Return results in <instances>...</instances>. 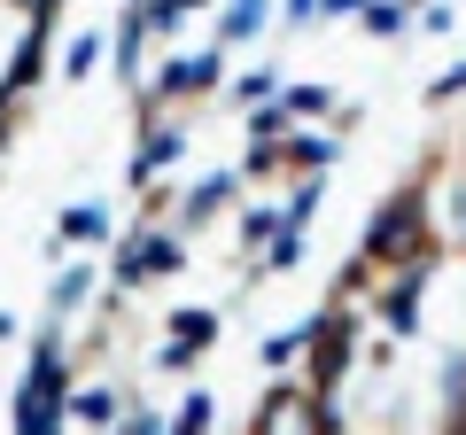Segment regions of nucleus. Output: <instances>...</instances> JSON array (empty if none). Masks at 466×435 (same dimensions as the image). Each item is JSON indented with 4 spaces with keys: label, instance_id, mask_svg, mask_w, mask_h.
Segmentation results:
<instances>
[{
    "label": "nucleus",
    "instance_id": "9d476101",
    "mask_svg": "<svg viewBox=\"0 0 466 435\" xmlns=\"http://www.w3.org/2000/svg\"><path fill=\"white\" fill-rule=\"evenodd\" d=\"M70 428H94V435H109V428H116V389H109V381H94V389H70Z\"/></svg>",
    "mask_w": 466,
    "mask_h": 435
},
{
    "label": "nucleus",
    "instance_id": "4468645a",
    "mask_svg": "<svg viewBox=\"0 0 466 435\" xmlns=\"http://www.w3.org/2000/svg\"><path fill=\"white\" fill-rule=\"evenodd\" d=\"M280 24H296V32H319V0H280Z\"/></svg>",
    "mask_w": 466,
    "mask_h": 435
},
{
    "label": "nucleus",
    "instance_id": "7ed1b4c3",
    "mask_svg": "<svg viewBox=\"0 0 466 435\" xmlns=\"http://www.w3.org/2000/svg\"><path fill=\"white\" fill-rule=\"evenodd\" d=\"M109 202L101 195H78V202H63V210H55V257H94L101 241H109Z\"/></svg>",
    "mask_w": 466,
    "mask_h": 435
},
{
    "label": "nucleus",
    "instance_id": "ddd939ff",
    "mask_svg": "<svg viewBox=\"0 0 466 435\" xmlns=\"http://www.w3.org/2000/svg\"><path fill=\"white\" fill-rule=\"evenodd\" d=\"M459 94H466V55H459V63H451V70H443V78H435V86H428V101H459Z\"/></svg>",
    "mask_w": 466,
    "mask_h": 435
},
{
    "label": "nucleus",
    "instance_id": "0eeeda50",
    "mask_svg": "<svg viewBox=\"0 0 466 435\" xmlns=\"http://www.w3.org/2000/svg\"><path fill=\"white\" fill-rule=\"evenodd\" d=\"M101 55H109V32H94V24H86V32H70L63 39V47H55V78H63V86H86V78H94V70H101Z\"/></svg>",
    "mask_w": 466,
    "mask_h": 435
},
{
    "label": "nucleus",
    "instance_id": "2eb2a0df",
    "mask_svg": "<svg viewBox=\"0 0 466 435\" xmlns=\"http://www.w3.org/2000/svg\"><path fill=\"white\" fill-rule=\"evenodd\" d=\"M358 8L366 0H319V24H358Z\"/></svg>",
    "mask_w": 466,
    "mask_h": 435
},
{
    "label": "nucleus",
    "instance_id": "f03ea898",
    "mask_svg": "<svg viewBox=\"0 0 466 435\" xmlns=\"http://www.w3.org/2000/svg\"><path fill=\"white\" fill-rule=\"evenodd\" d=\"M171 272H187V234L179 226H148V234H133L116 249L109 280L116 288H156V280H171Z\"/></svg>",
    "mask_w": 466,
    "mask_h": 435
},
{
    "label": "nucleus",
    "instance_id": "39448f33",
    "mask_svg": "<svg viewBox=\"0 0 466 435\" xmlns=\"http://www.w3.org/2000/svg\"><path fill=\"white\" fill-rule=\"evenodd\" d=\"M272 24H280V0H218V47H249V39H265Z\"/></svg>",
    "mask_w": 466,
    "mask_h": 435
},
{
    "label": "nucleus",
    "instance_id": "9b49d317",
    "mask_svg": "<svg viewBox=\"0 0 466 435\" xmlns=\"http://www.w3.org/2000/svg\"><path fill=\"white\" fill-rule=\"evenodd\" d=\"M358 32L366 39H404L412 32V0H366L358 8Z\"/></svg>",
    "mask_w": 466,
    "mask_h": 435
},
{
    "label": "nucleus",
    "instance_id": "1a4fd4ad",
    "mask_svg": "<svg viewBox=\"0 0 466 435\" xmlns=\"http://www.w3.org/2000/svg\"><path fill=\"white\" fill-rule=\"evenodd\" d=\"M280 70H272V63H249V70H226V94L233 101H241V109H272V101H280Z\"/></svg>",
    "mask_w": 466,
    "mask_h": 435
},
{
    "label": "nucleus",
    "instance_id": "423d86ee",
    "mask_svg": "<svg viewBox=\"0 0 466 435\" xmlns=\"http://www.w3.org/2000/svg\"><path fill=\"white\" fill-rule=\"evenodd\" d=\"M233 195H241V171H210V179H195L179 195V234H202L218 210H233Z\"/></svg>",
    "mask_w": 466,
    "mask_h": 435
},
{
    "label": "nucleus",
    "instance_id": "dca6fc26",
    "mask_svg": "<svg viewBox=\"0 0 466 435\" xmlns=\"http://www.w3.org/2000/svg\"><path fill=\"white\" fill-rule=\"evenodd\" d=\"M16 335H24V319H16V311H0V342H16Z\"/></svg>",
    "mask_w": 466,
    "mask_h": 435
},
{
    "label": "nucleus",
    "instance_id": "f257e3e1",
    "mask_svg": "<svg viewBox=\"0 0 466 435\" xmlns=\"http://www.w3.org/2000/svg\"><path fill=\"white\" fill-rule=\"evenodd\" d=\"M156 63H164V70H148V101H156V109H179V101L218 94V86H226V70H233L218 39H210V47H164Z\"/></svg>",
    "mask_w": 466,
    "mask_h": 435
},
{
    "label": "nucleus",
    "instance_id": "20e7f679",
    "mask_svg": "<svg viewBox=\"0 0 466 435\" xmlns=\"http://www.w3.org/2000/svg\"><path fill=\"white\" fill-rule=\"evenodd\" d=\"M218 342V311H202V303H187V311H171V327H164V373H179V366H195L202 350Z\"/></svg>",
    "mask_w": 466,
    "mask_h": 435
},
{
    "label": "nucleus",
    "instance_id": "6e6552de",
    "mask_svg": "<svg viewBox=\"0 0 466 435\" xmlns=\"http://www.w3.org/2000/svg\"><path fill=\"white\" fill-rule=\"evenodd\" d=\"M86 296H94V257H70V265L55 272V288H47V311L55 319H78Z\"/></svg>",
    "mask_w": 466,
    "mask_h": 435
},
{
    "label": "nucleus",
    "instance_id": "f8f14e48",
    "mask_svg": "<svg viewBox=\"0 0 466 435\" xmlns=\"http://www.w3.org/2000/svg\"><path fill=\"white\" fill-rule=\"evenodd\" d=\"M210 428H218V397L210 389H187V404L164 420V435H210Z\"/></svg>",
    "mask_w": 466,
    "mask_h": 435
}]
</instances>
